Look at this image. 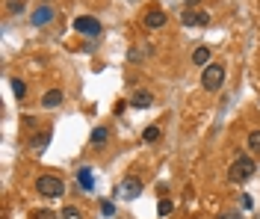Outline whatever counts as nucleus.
I'll return each instance as SVG.
<instances>
[{
	"label": "nucleus",
	"instance_id": "f257e3e1",
	"mask_svg": "<svg viewBox=\"0 0 260 219\" xmlns=\"http://www.w3.org/2000/svg\"><path fill=\"white\" fill-rule=\"evenodd\" d=\"M258 172V163L249 157V154H240L237 160H234V166H231V172H228V178L234 181V184H246L252 175Z\"/></svg>",
	"mask_w": 260,
	"mask_h": 219
},
{
	"label": "nucleus",
	"instance_id": "f03ea898",
	"mask_svg": "<svg viewBox=\"0 0 260 219\" xmlns=\"http://www.w3.org/2000/svg\"><path fill=\"white\" fill-rule=\"evenodd\" d=\"M222 83H225V68H222L219 62H210V65L201 71V89H207V92H219Z\"/></svg>",
	"mask_w": 260,
	"mask_h": 219
},
{
	"label": "nucleus",
	"instance_id": "7ed1b4c3",
	"mask_svg": "<svg viewBox=\"0 0 260 219\" xmlns=\"http://www.w3.org/2000/svg\"><path fill=\"white\" fill-rule=\"evenodd\" d=\"M36 190H38L41 196H47V199H59V196L65 193V184H62L59 178H53V175H41V178L36 181Z\"/></svg>",
	"mask_w": 260,
	"mask_h": 219
},
{
	"label": "nucleus",
	"instance_id": "20e7f679",
	"mask_svg": "<svg viewBox=\"0 0 260 219\" xmlns=\"http://www.w3.org/2000/svg\"><path fill=\"white\" fill-rule=\"evenodd\" d=\"M139 193H142V178H136V175H127V178L118 184V199H124V202L139 199Z\"/></svg>",
	"mask_w": 260,
	"mask_h": 219
},
{
	"label": "nucleus",
	"instance_id": "39448f33",
	"mask_svg": "<svg viewBox=\"0 0 260 219\" xmlns=\"http://www.w3.org/2000/svg\"><path fill=\"white\" fill-rule=\"evenodd\" d=\"M74 30L80 33V36H101V21L98 18H92V15H80L77 21H74Z\"/></svg>",
	"mask_w": 260,
	"mask_h": 219
},
{
	"label": "nucleus",
	"instance_id": "423d86ee",
	"mask_svg": "<svg viewBox=\"0 0 260 219\" xmlns=\"http://www.w3.org/2000/svg\"><path fill=\"white\" fill-rule=\"evenodd\" d=\"M181 21H184V27H207L210 24V15L201 12V9H184Z\"/></svg>",
	"mask_w": 260,
	"mask_h": 219
},
{
	"label": "nucleus",
	"instance_id": "0eeeda50",
	"mask_svg": "<svg viewBox=\"0 0 260 219\" xmlns=\"http://www.w3.org/2000/svg\"><path fill=\"white\" fill-rule=\"evenodd\" d=\"M166 21H169V18H166L163 9H151V12L145 15V27H148V30H163Z\"/></svg>",
	"mask_w": 260,
	"mask_h": 219
},
{
	"label": "nucleus",
	"instance_id": "6e6552de",
	"mask_svg": "<svg viewBox=\"0 0 260 219\" xmlns=\"http://www.w3.org/2000/svg\"><path fill=\"white\" fill-rule=\"evenodd\" d=\"M210 53H213V50H210L207 44H198V47L192 50V62L201 65V68H207V65H210Z\"/></svg>",
	"mask_w": 260,
	"mask_h": 219
},
{
	"label": "nucleus",
	"instance_id": "1a4fd4ad",
	"mask_svg": "<svg viewBox=\"0 0 260 219\" xmlns=\"http://www.w3.org/2000/svg\"><path fill=\"white\" fill-rule=\"evenodd\" d=\"M59 104H62V92H59V89H50V92L41 95V107H44V110H56Z\"/></svg>",
	"mask_w": 260,
	"mask_h": 219
},
{
	"label": "nucleus",
	"instance_id": "9d476101",
	"mask_svg": "<svg viewBox=\"0 0 260 219\" xmlns=\"http://www.w3.org/2000/svg\"><path fill=\"white\" fill-rule=\"evenodd\" d=\"M50 21H53V9H50V6H38V9L33 12V24H36V27L50 24Z\"/></svg>",
	"mask_w": 260,
	"mask_h": 219
},
{
	"label": "nucleus",
	"instance_id": "9b49d317",
	"mask_svg": "<svg viewBox=\"0 0 260 219\" xmlns=\"http://www.w3.org/2000/svg\"><path fill=\"white\" fill-rule=\"evenodd\" d=\"M130 104H133L136 110H145V107L154 104V95H151V92H136V95L130 98Z\"/></svg>",
	"mask_w": 260,
	"mask_h": 219
},
{
	"label": "nucleus",
	"instance_id": "f8f14e48",
	"mask_svg": "<svg viewBox=\"0 0 260 219\" xmlns=\"http://www.w3.org/2000/svg\"><path fill=\"white\" fill-rule=\"evenodd\" d=\"M77 181H80V187H83V190H92V187H95V178H92V169H89V166H83V169H77Z\"/></svg>",
	"mask_w": 260,
	"mask_h": 219
},
{
	"label": "nucleus",
	"instance_id": "ddd939ff",
	"mask_svg": "<svg viewBox=\"0 0 260 219\" xmlns=\"http://www.w3.org/2000/svg\"><path fill=\"white\" fill-rule=\"evenodd\" d=\"M107 136H110V131H107V128H95V131H92V142H95V145H104V142H107Z\"/></svg>",
	"mask_w": 260,
	"mask_h": 219
},
{
	"label": "nucleus",
	"instance_id": "4468645a",
	"mask_svg": "<svg viewBox=\"0 0 260 219\" xmlns=\"http://www.w3.org/2000/svg\"><path fill=\"white\" fill-rule=\"evenodd\" d=\"M142 139H145V142H157V139H160V128H157V125H151V128H145V133H142Z\"/></svg>",
	"mask_w": 260,
	"mask_h": 219
},
{
	"label": "nucleus",
	"instance_id": "2eb2a0df",
	"mask_svg": "<svg viewBox=\"0 0 260 219\" xmlns=\"http://www.w3.org/2000/svg\"><path fill=\"white\" fill-rule=\"evenodd\" d=\"M47 142H50V133H47V131H44V133H36V136H33V148H44Z\"/></svg>",
	"mask_w": 260,
	"mask_h": 219
},
{
	"label": "nucleus",
	"instance_id": "dca6fc26",
	"mask_svg": "<svg viewBox=\"0 0 260 219\" xmlns=\"http://www.w3.org/2000/svg\"><path fill=\"white\" fill-rule=\"evenodd\" d=\"M172 211H175V205H172L169 199H160V205H157V214H160V217H169Z\"/></svg>",
	"mask_w": 260,
	"mask_h": 219
},
{
	"label": "nucleus",
	"instance_id": "f3484780",
	"mask_svg": "<svg viewBox=\"0 0 260 219\" xmlns=\"http://www.w3.org/2000/svg\"><path fill=\"white\" fill-rule=\"evenodd\" d=\"M246 145H249L252 151H260V131H252V133H249V139H246Z\"/></svg>",
	"mask_w": 260,
	"mask_h": 219
},
{
	"label": "nucleus",
	"instance_id": "a211bd4d",
	"mask_svg": "<svg viewBox=\"0 0 260 219\" xmlns=\"http://www.w3.org/2000/svg\"><path fill=\"white\" fill-rule=\"evenodd\" d=\"M12 92H15V98L21 101V98L27 95V86H24V80H12Z\"/></svg>",
	"mask_w": 260,
	"mask_h": 219
},
{
	"label": "nucleus",
	"instance_id": "6ab92c4d",
	"mask_svg": "<svg viewBox=\"0 0 260 219\" xmlns=\"http://www.w3.org/2000/svg\"><path fill=\"white\" fill-rule=\"evenodd\" d=\"M59 219H80V211H77V208H62Z\"/></svg>",
	"mask_w": 260,
	"mask_h": 219
},
{
	"label": "nucleus",
	"instance_id": "aec40b11",
	"mask_svg": "<svg viewBox=\"0 0 260 219\" xmlns=\"http://www.w3.org/2000/svg\"><path fill=\"white\" fill-rule=\"evenodd\" d=\"M101 214H104V217H112V214H115V205H112V202H101Z\"/></svg>",
	"mask_w": 260,
	"mask_h": 219
},
{
	"label": "nucleus",
	"instance_id": "412c9836",
	"mask_svg": "<svg viewBox=\"0 0 260 219\" xmlns=\"http://www.w3.org/2000/svg\"><path fill=\"white\" fill-rule=\"evenodd\" d=\"M127 59H130V62H139V59H142L139 47H130V50H127Z\"/></svg>",
	"mask_w": 260,
	"mask_h": 219
},
{
	"label": "nucleus",
	"instance_id": "4be33fe9",
	"mask_svg": "<svg viewBox=\"0 0 260 219\" xmlns=\"http://www.w3.org/2000/svg\"><path fill=\"white\" fill-rule=\"evenodd\" d=\"M33 219H56V217H53L50 211H36V217H33Z\"/></svg>",
	"mask_w": 260,
	"mask_h": 219
},
{
	"label": "nucleus",
	"instance_id": "5701e85b",
	"mask_svg": "<svg viewBox=\"0 0 260 219\" xmlns=\"http://www.w3.org/2000/svg\"><path fill=\"white\" fill-rule=\"evenodd\" d=\"M9 12H15V15L24 12V3H9Z\"/></svg>",
	"mask_w": 260,
	"mask_h": 219
},
{
	"label": "nucleus",
	"instance_id": "b1692460",
	"mask_svg": "<svg viewBox=\"0 0 260 219\" xmlns=\"http://www.w3.org/2000/svg\"><path fill=\"white\" fill-rule=\"evenodd\" d=\"M219 219H243V217H240V214L234 211V214H222V217H219Z\"/></svg>",
	"mask_w": 260,
	"mask_h": 219
},
{
	"label": "nucleus",
	"instance_id": "393cba45",
	"mask_svg": "<svg viewBox=\"0 0 260 219\" xmlns=\"http://www.w3.org/2000/svg\"><path fill=\"white\" fill-rule=\"evenodd\" d=\"M184 3H186V9H195V6H198L201 0H184Z\"/></svg>",
	"mask_w": 260,
	"mask_h": 219
}]
</instances>
